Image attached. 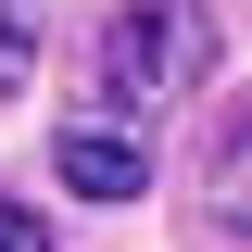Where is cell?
Wrapping results in <instances>:
<instances>
[{
	"label": "cell",
	"mask_w": 252,
	"mask_h": 252,
	"mask_svg": "<svg viewBox=\"0 0 252 252\" xmlns=\"http://www.w3.org/2000/svg\"><path fill=\"white\" fill-rule=\"evenodd\" d=\"M202 63H215V26H202L189 0H139V13H114V26H101V101L152 126L164 101L202 89Z\"/></svg>",
	"instance_id": "cell-1"
},
{
	"label": "cell",
	"mask_w": 252,
	"mask_h": 252,
	"mask_svg": "<svg viewBox=\"0 0 252 252\" xmlns=\"http://www.w3.org/2000/svg\"><path fill=\"white\" fill-rule=\"evenodd\" d=\"M0 252H51V227H38L26 202H0Z\"/></svg>",
	"instance_id": "cell-4"
},
{
	"label": "cell",
	"mask_w": 252,
	"mask_h": 252,
	"mask_svg": "<svg viewBox=\"0 0 252 252\" xmlns=\"http://www.w3.org/2000/svg\"><path fill=\"white\" fill-rule=\"evenodd\" d=\"M51 177L76 189V202H139V189H152V126L114 114V101H76V114L51 126Z\"/></svg>",
	"instance_id": "cell-2"
},
{
	"label": "cell",
	"mask_w": 252,
	"mask_h": 252,
	"mask_svg": "<svg viewBox=\"0 0 252 252\" xmlns=\"http://www.w3.org/2000/svg\"><path fill=\"white\" fill-rule=\"evenodd\" d=\"M26 63H38V0H0V101L26 89Z\"/></svg>",
	"instance_id": "cell-3"
}]
</instances>
